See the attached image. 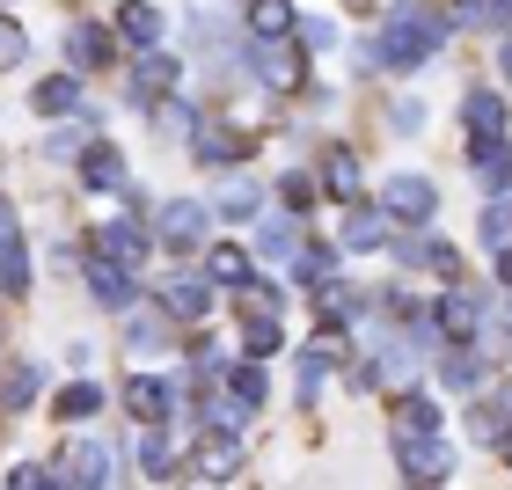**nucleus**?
<instances>
[{"label": "nucleus", "instance_id": "obj_33", "mask_svg": "<svg viewBox=\"0 0 512 490\" xmlns=\"http://www.w3.org/2000/svg\"><path fill=\"white\" fill-rule=\"evenodd\" d=\"M213 220H264V191H256V183H227Z\"/></svg>", "mask_w": 512, "mask_h": 490}, {"label": "nucleus", "instance_id": "obj_29", "mask_svg": "<svg viewBox=\"0 0 512 490\" xmlns=\"http://www.w3.org/2000/svg\"><path fill=\"white\" fill-rule=\"evenodd\" d=\"M403 264H410V271H439V278H454L461 249H454V242H439V235H425V242H403Z\"/></svg>", "mask_w": 512, "mask_h": 490}, {"label": "nucleus", "instance_id": "obj_37", "mask_svg": "<svg viewBox=\"0 0 512 490\" xmlns=\"http://www.w3.org/2000/svg\"><path fill=\"white\" fill-rule=\"evenodd\" d=\"M37 395H44V373L37 366H15L8 381H0V410H30Z\"/></svg>", "mask_w": 512, "mask_h": 490}, {"label": "nucleus", "instance_id": "obj_16", "mask_svg": "<svg viewBox=\"0 0 512 490\" xmlns=\"http://www.w3.org/2000/svg\"><path fill=\"white\" fill-rule=\"evenodd\" d=\"M249 154H256V139H249V132H235V125L198 132V161H205V169H242Z\"/></svg>", "mask_w": 512, "mask_h": 490}, {"label": "nucleus", "instance_id": "obj_13", "mask_svg": "<svg viewBox=\"0 0 512 490\" xmlns=\"http://www.w3.org/2000/svg\"><path fill=\"white\" fill-rule=\"evenodd\" d=\"M388 425H395V439H425V432H439V403L425 388H403L388 403Z\"/></svg>", "mask_w": 512, "mask_h": 490}, {"label": "nucleus", "instance_id": "obj_7", "mask_svg": "<svg viewBox=\"0 0 512 490\" xmlns=\"http://www.w3.org/2000/svg\"><path fill=\"white\" fill-rule=\"evenodd\" d=\"M395 461H403V476L417 483V490H432L439 476L454 469V447L439 432H425V439H395Z\"/></svg>", "mask_w": 512, "mask_h": 490}, {"label": "nucleus", "instance_id": "obj_12", "mask_svg": "<svg viewBox=\"0 0 512 490\" xmlns=\"http://www.w3.org/2000/svg\"><path fill=\"white\" fill-rule=\"evenodd\" d=\"M161 30H169V15L147 8V0H125V8H118V44H132L139 59L161 52Z\"/></svg>", "mask_w": 512, "mask_h": 490}, {"label": "nucleus", "instance_id": "obj_27", "mask_svg": "<svg viewBox=\"0 0 512 490\" xmlns=\"http://www.w3.org/2000/svg\"><path fill=\"white\" fill-rule=\"evenodd\" d=\"M30 103L44 110V118H74V110H81V81L74 74H52V81L30 88Z\"/></svg>", "mask_w": 512, "mask_h": 490}, {"label": "nucleus", "instance_id": "obj_39", "mask_svg": "<svg viewBox=\"0 0 512 490\" xmlns=\"http://www.w3.org/2000/svg\"><path fill=\"white\" fill-rule=\"evenodd\" d=\"M161 344H169V330H161L154 315H132V322H125V352H132V359H154Z\"/></svg>", "mask_w": 512, "mask_h": 490}, {"label": "nucleus", "instance_id": "obj_36", "mask_svg": "<svg viewBox=\"0 0 512 490\" xmlns=\"http://www.w3.org/2000/svg\"><path fill=\"white\" fill-rule=\"evenodd\" d=\"M132 461H139L147 476H169V439H161V425H139V432H132Z\"/></svg>", "mask_w": 512, "mask_h": 490}, {"label": "nucleus", "instance_id": "obj_47", "mask_svg": "<svg viewBox=\"0 0 512 490\" xmlns=\"http://www.w3.org/2000/svg\"><path fill=\"white\" fill-rule=\"evenodd\" d=\"M300 44H308V52H330V44H337V30H330V22H300Z\"/></svg>", "mask_w": 512, "mask_h": 490}, {"label": "nucleus", "instance_id": "obj_19", "mask_svg": "<svg viewBox=\"0 0 512 490\" xmlns=\"http://www.w3.org/2000/svg\"><path fill=\"white\" fill-rule=\"evenodd\" d=\"M81 271H88V293H96L103 308H132V271L125 264H110V256H81Z\"/></svg>", "mask_w": 512, "mask_h": 490}, {"label": "nucleus", "instance_id": "obj_22", "mask_svg": "<svg viewBox=\"0 0 512 490\" xmlns=\"http://www.w3.org/2000/svg\"><path fill=\"white\" fill-rule=\"evenodd\" d=\"M337 256H344L337 242H308V249H293V286H308V293H315V286H330V278H337Z\"/></svg>", "mask_w": 512, "mask_h": 490}, {"label": "nucleus", "instance_id": "obj_28", "mask_svg": "<svg viewBox=\"0 0 512 490\" xmlns=\"http://www.w3.org/2000/svg\"><path fill=\"white\" fill-rule=\"evenodd\" d=\"M205 278H213V286H249V249H235V242H213L205 249Z\"/></svg>", "mask_w": 512, "mask_h": 490}, {"label": "nucleus", "instance_id": "obj_6", "mask_svg": "<svg viewBox=\"0 0 512 490\" xmlns=\"http://www.w3.org/2000/svg\"><path fill=\"white\" fill-rule=\"evenodd\" d=\"M161 315H176V322H213V278L205 271H176L169 286H161Z\"/></svg>", "mask_w": 512, "mask_h": 490}, {"label": "nucleus", "instance_id": "obj_10", "mask_svg": "<svg viewBox=\"0 0 512 490\" xmlns=\"http://www.w3.org/2000/svg\"><path fill=\"white\" fill-rule=\"evenodd\" d=\"M125 410L139 417V425H169V410H176V388L161 381V373H132V381H125Z\"/></svg>", "mask_w": 512, "mask_h": 490}, {"label": "nucleus", "instance_id": "obj_17", "mask_svg": "<svg viewBox=\"0 0 512 490\" xmlns=\"http://www.w3.org/2000/svg\"><path fill=\"white\" fill-rule=\"evenodd\" d=\"M469 169L491 183V198L512 191V139H469Z\"/></svg>", "mask_w": 512, "mask_h": 490}, {"label": "nucleus", "instance_id": "obj_44", "mask_svg": "<svg viewBox=\"0 0 512 490\" xmlns=\"http://www.w3.org/2000/svg\"><path fill=\"white\" fill-rule=\"evenodd\" d=\"M454 30H491V0H454Z\"/></svg>", "mask_w": 512, "mask_h": 490}, {"label": "nucleus", "instance_id": "obj_2", "mask_svg": "<svg viewBox=\"0 0 512 490\" xmlns=\"http://www.w3.org/2000/svg\"><path fill=\"white\" fill-rule=\"evenodd\" d=\"M300 74H308L300 44H286V37H249V81H264L271 96H293Z\"/></svg>", "mask_w": 512, "mask_h": 490}, {"label": "nucleus", "instance_id": "obj_24", "mask_svg": "<svg viewBox=\"0 0 512 490\" xmlns=\"http://www.w3.org/2000/svg\"><path fill=\"white\" fill-rule=\"evenodd\" d=\"M227 395H235V403H249V410H264V395H271L264 359H227Z\"/></svg>", "mask_w": 512, "mask_h": 490}, {"label": "nucleus", "instance_id": "obj_40", "mask_svg": "<svg viewBox=\"0 0 512 490\" xmlns=\"http://www.w3.org/2000/svg\"><path fill=\"white\" fill-rule=\"evenodd\" d=\"M469 432L483 439V447H498V439L512 432V410H505V403H476V410H469Z\"/></svg>", "mask_w": 512, "mask_h": 490}, {"label": "nucleus", "instance_id": "obj_45", "mask_svg": "<svg viewBox=\"0 0 512 490\" xmlns=\"http://www.w3.org/2000/svg\"><path fill=\"white\" fill-rule=\"evenodd\" d=\"M154 118H161V132H198V110H183V103H154Z\"/></svg>", "mask_w": 512, "mask_h": 490}, {"label": "nucleus", "instance_id": "obj_41", "mask_svg": "<svg viewBox=\"0 0 512 490\" xmlns=\"http://www.w3.org/2000/svg\"><path fill=\"white\" fill-rule=\"evenodd\" d=\"M322 198V183L308 176V169H293V176H278V205H286V213H308V205Z\"/></svg>", "mask_w": 512, "mask_h": 490}, {"label": "nucleus", "instance_id": "obj_48", "mask_svg": "<svg viewBox=\"0 0 512 490\" xmlns=\"http://www.w3.org/2000/svg\"><path fill=\"white\" fill-rule=\"evenodd\" d=\"M15 242H22V213H15L8 198H0V249H15Z\"/></svg>", "mask_w": 512, "mask_h": 490}, {"label": "nucleus", "instance_id": "obj_52", "mask_svg": "<svg viewBox=\"0 0 512 490\" xmlns=\"http://www.w3.org/2000/svg\"><path fill=\"white\" fill-rule=\"evenodd\" d=\"M505 330H512V300H505Z\"/></svg>", "mask_w": 512, "mask_h": 490}, {"label": "nucleus", "instance_id": "obj_5", "mask_svg": "<svg viewBox=\"0 0 512 490\" xmlns=\"http://www.w3.org/2000/svg\"><path fill=\"white\" fill-rule=\"evenodd\" d=\"M154 235L169 242L176 256H183V249H198L205 235H213V205H198V198H169V205H161V220H154Z\"/></svg>", "mask_w": 512, "mask_h": 490}, {"label": "nucleus", "instance_id": "obj_42", "mask_svg": "<svg viewBox=\"0 0 512 490\" xmlns=\"http://www.w3.org/2000/svg\"><path fill=\"white\" fill-rule=\"evenodd\" d=\"M22 52H30V30H22L15 15H0V74H15Z\"/></svg>", "mask_w": 512, "mask_h": 490}, {"label": "nucleus", "instance_id": "obj_18", "mask_svg": "<svg viewBox=\"0 0 512 490\" xmlns=\"http://www.w3.org/2000/svg\"><path fill=\"white\" fill-rule=\"evenodd\" d=\"M110 52H118V37H110L103 22H74V30H66V59H74L81 74H96V66H110Z\"/></svg>", "mask_w": 512, "mask_h": 490}, {"label": "nucleus", "instance_id": "obj_11", "mask_svg": "<svg viewBox=\"0 0 512 490\" xmlns=\"http://www.w3.org/2000/svg\"><path fill=\"white\" fill-rule=\"evenodd\" d=\"M366 308V293L359 286H344V278H330V286H315V322H322V337H337V330H352Z\"/></svg>", "mask_w": 512, "mask_h": 490}, {"label": "nucleus", "instance_id": "obj_49", "mask_svg": "<svg viewBox=\"0 0 512 490\" xmlns=\"http://www.w3.org/2000/svg\"><path fill=\"white\" fill-rule=\"evenodd\" d=\"M498 74H505V81H512V37H505V52H498Z\"/></svg>", "mask_w": 512, "mask_h": 490}, {"label": "nucleus", "instance_id": "obj_35", "mask_svg": "<svg viewBox=\"0 0 512 490\" xmlns=\"http://www.w3.org/2000/svg\"><path fill=\"white\" fill-rule=\"evenodd\" d=\"M30 242H15V249H0V293H8V300H22V293H30Z\"/></svg>", "mask_w": 512, "mask_h": 490}, {"label": "nucleus", "instance_id": "obj_50", "mask_svg": "<svg viewBox=\"0 0 512 490\" xmlns=\"http://www.w3.org/2000/svg\"><path fill=\"white\" fill-rule=\"evenodd\" d=\"M498 278H505V286H512V249H505V256H498Z\"/></svg>", "mask_w": 512, "mask_h": 490}, {"label": "nucleus", "instance_id": "obj_8", "mask_svg": "<svg viewBox=\"0 0 512 490\" xmlns=\"http://www.w3.org/2000/svg\"><path fill=\"white\" fill-rule=\"evenodd\" d=\"M388 235H395V220L381 213V205H344V235H337V249H352V256H366V249H388Z\"/></svg>", "mask_w": 512, "mask_h": 490}, {"label": "nucleus", "instance_id": "obj_4", "mask_svg": "<svg viewBox=\"0 0 512 490\" xmlns=\"http://www.w3.org/2000/svg\"><path fill=\"white\" fill-rule=\"evenodd\" d=\"M147 249H154V227L139 220V213H125V220H103V227H96V256L125 264L132 278H139V264H147Z\"/></svg>", "mask_w": 512, "mask_h": 490}, {"label": "nucleus", "instance_id": "obj_3", "mask_svg": "<svg viewBox=\"0 0 512 490\" xmlns=\"http://www.w3.org/2000/svg\"><path fill=\"white\" fill-rule=\"evenodd\" d=\"M381 213H388L395 227H425V220L439 213V183H432V176H417V169L388 176V183H381Z\"/></svg>", "mask_w": 512, "mask_h": 490}, {"label": "nucleus", "instance_id": "obj_32", "mask_svg": "<svg viewBox=\"0 0 512 490\" xmlns=\"http://www.w3.org/2000/svg\"><path fill=\"white\" fill-rule=\"evenodd\" d=\"M293 22V0H249V37H286Z\"/></svg>", "mask_w": 512, "mask_h": 490}, {"label": "nucleus", "instance_id": "obj_30", "mask_svg": "<svg viewBox=\"0 0 512 490\" xmlns=\"http://www.w3.org/2000/svg\"><path fill=\"white\" fill-rule=\"evenodd\" d=\"M52 410H59V425H81V417L103 410V388H96V381H66V388L52 395Z\"/></svg>", "mask_w": 512, "mask_h": 490}, {"label": "nucleus", "instance_id": "obj_20", "mask_svg": "<svg viewBox=\"0 0 512 490\" xmlns=\"http://www.w3.org/2000/svg\"><path fill=\"white\" fill-rule=\"evenodd\" d=\"M322 198H337V205H359V154L352 147H330L322 154Z\"/></svg>", "mask_w": 512, "mask_h": 490}, {"label": "nucleus", "instance_id": "obj_43", "mask_svg": "<svg viewBox=\"0 0 512 490\" xmlns=\"http://www.w3.org/2000/svg\"><path fill=\"white\" fill-rule=\"evenodd\" d=\"M8 490H66L52 469H37V461H15V469H8Z\"/></svg>", "mask_w": 512, "mask_h": 490}, {"label": "nucleus", "instance_id": "obj_51", "mask_svg": "<svg viewBox=\"0 0 512 490\" xmlns=\"http://www.w3.org/2000/svg\"><path fill=\"white\" fill-rule=\"evenodd\" d=\"M498 461H505V469H512V432H505V439H498Z\"/></svg>", "mask_w": 512, "mask_h": 490}, {"label": "nucleus", "instance_id": "obj_26", "mask_svg": "<svg viewBox=\"0 0 512 490\" xmlns=\"http://www.w3.org/2000/svg\"><path fill=\"white\" fill-rule=\"evenodd\" d=\"M81 183H88V191H132L118 147H88V154H81Z\"/></svg>", "mask_w": 512, "mask_h": 490}, {"label": "nucleus", "instance_id": "obj_14", "mask_svg": "<svg viewBox=\"0 0 512 490\" xmlns=\"http://www.w3.org/2000/svg\"><path fill=\"white\" fill-rule=\"evenodd\" d=\"M66 490H110V447L103 439H74V454H66Z\"/></svg>", "mask_w": 512, "mask_h": 490}, {"label": "nucleus", "instance_id": "obj_38", "mask_svg": "<svg viewBox=\"0 0 512 490\" xmlns=\"http://www.w3.org/2000/svg\"><path fill=\"white\" fill-rule=\"evenodd\" d=\"M242 344H249V359H271L278 344H286V330H278V315H242Z\"/></svg>", "mask_w": 512, "mask_h": 490}, {"label": "nucleus", "instance_id": "obj_15", "mask_svg": "<svg viewBox=\"0 0 512 490\" xmlns=\"http://www.w3.org/2000/svg\"><path fill=\"white\" fill-rule=\"evenodd\" d=\"M169 88H176V59L169 52H147V59H139V74H132V110L169 103Z\"/></svg>", "mask_w": 512, "mask_h": 490}, {"label": "nucleus", "instance_id": "obj_34", "mask_svg": "<svg viewBox=\"0 0 512 490\" xmlns=\"http://www.w3.org/2000/svg\"><path fill=\"white\" fill-rule=\"evenodd\" d=\"M476 235H483V249H491V256H505V249H512V205H505V198H491V205H483Z\"/></svg>", "mask_w": 512, "mask_h": 490}, {"label": "nucleus", "instance_id": "obj_9", "mask_svg": "<svg viewBox=\"0 0 512 490\" xmlns=\"http://www.w3.org/2000/svg\"><path fill=\"white\" fill-rule=\"evenodd\" d=\"M432 322H439V337H454V344H476V330H483V315H476V293L469 286H447L432 300Z\"/></svg>", "mask_w": 512, "mask_h": 490}, {"label": "nucleus", "instance_id": "obj_31", "mask_svg": "<svg viewBox=\"0 0 512 490\" xmlns=\"http://www.w3.org/2000/svg\"><path fill=\"white\" fill-rule=\"evenodd\" d=\"M330 373H337V352L330 344H308V352H300V403H315V395L330 388Z\"/></svg>", "mask_w": 512, "mask_h": 490}, {"label": "nucleus", "instance_id": "obj_1", "mask_svg": "<svg viewBox=\"0 0 512 490\" xmlns=\"http://www.w3.org/2000/svg\"><path fill=\"white\" fill-rule=\"evenodd\" d=\"M447 37H454L447 0H395L388 22L374 30V44H366V66H381V74H417Z\"/></svg>", "mask_w": 512, "mask_h": 490}, {"label": "nucleus", "instance_id": "obj_23", "mask_svg": "<svg viewBox=\"0 0 512 490\" xmlns=\"http://www.w3.org/2000/svg\"><path fill=\"white\" fill-rule=\"evenodd\" d=\"M235 469H242V439H235V432H213V439L198 447V476H205V483H227Z\"/></svg>", "mask_w": 512, "mask_h": 490}, {"label": "nucleus", "instance_id": "obj_25", "mask_svg": "<svg viewBox=\"0 0 512 490\" xmlns=\"http://www.w3.org/2000/svg\"><path fill=\"white\" fill-rule=\"evenodd\" d=\"M432 373H439V381H447L454 395H476V388H483V359H476V344H454V352L439 359Z\"/></svg>", "mask_w": 512, "mask_h": 490}, {"label": "nucleus", "instance_id": "obj_21", "mask_svg": "<svg viewBox=\"0 0 512 490\" xmlns=\"http://www.w3.org/2000/svg\"><path fill=\"white\" fill-rule=\"evenodd\" d=\"M461 125H469V139H505V103L491 96V88H469V96H461Z\"/></svg>", "mask_w": 512, "mask_h": 490}, {"label": "nucleus", "instance_id": "obj_46", "mask_svg": "<svg viewBox=\"0 0 512 490\" xmlns=\"http://www.w3.org/2000/svg\"><path fill=\"white\" fill-rule=\"evenodd\" d=\"M256 242H264L271 256H286V249H293V227H286V220H256Z\"/></svg>", "mask_w": 512, "mask_h": 490}, {"label": "nucleus", "instance_id": "obj_53", "mask_svg": "<svg viewBox=\"0 0 512 490\" xmlns=\"http://www.w3.org/2000/svg\"><path fill=\"white\" fill-rule=\"evenodd\" d=\"M505 205H512V191H505Z\"/></svg>", "mask_w": 512, "mask_h": 490}]
</instances>
